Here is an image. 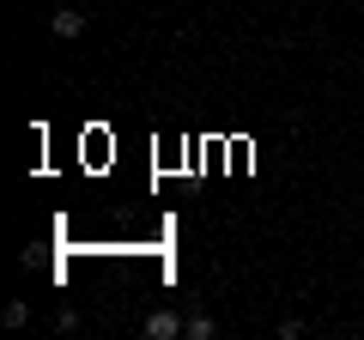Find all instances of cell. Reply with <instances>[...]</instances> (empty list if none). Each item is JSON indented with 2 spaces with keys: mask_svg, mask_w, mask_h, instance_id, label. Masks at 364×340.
<instances>
[{
  "mask_svg": "<svg viewBox=\"0 0 364 340\" xmlns=\"http://www.w3.org/2000/svg\"><path fill=\"white\" fill-rule=\"evenodd\" d=\"M176 334H188V316H176V310H152L146 316V340H176Z\"/></svg>",
  "mask_w": 364,
  "mask_h": 340,
  "instance_id": "obj_1",
  "label": "cell"
},
{
  "mask_svg": "<svg viewBox=\"0 0 364 340\" xmlns=\"http://www.w3.org/2000/svg\"><path fill=\"white\" fill-rule=\"evenodd\" d=\"M55 37H85V13L79 6H61L55 13Z\"/></svg>",
  "mask_w": 364,
  "mask_h": 340,
  "instance_id": "obj_2",
  "label": "cell"
},
{
  "mask_svg": "<svg viewBox=\"0 0 364 340\" xmlns=\"http://www.w3.org/2000/svg\"><path fill=\"white\" fill-rule=\"evenodd\" d=\"M219 328H213V316H188V340H213Z\"/></svg>",
  "mask_w": 364,
  "mask_h": 340,
  "instance_id": "obj_3",
  "label": "cell"
},
{
  "mask_svg": "<svg viewBox=\"0 0 364 340\" xmlns=\"http://www.w3.org/2000/svg\"><path fill=\"white\" fill-rule=\"evenodd\" d=\"M25 316H31L25 304H6V310H0V322H6V328H25Z\"/></svg>",
  "mask_w": 364,
  "mask_h": 340,
  "instance_id": "obj_4",
  "label": "cell"
}]
</instances>
